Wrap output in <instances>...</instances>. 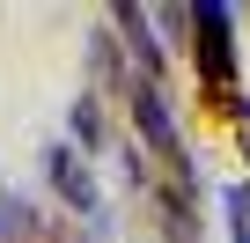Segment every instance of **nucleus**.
<instances>
[{"mask_svg":"<svg viewBox=\"0 0 250 243\" xmlns=\"http://www.w3.org/2000/svg\"><path fill=\"white\" fill-rule=\"evenodd\" d=\"M191 22H199V74H206V88H228L235 81V30H228V8L221 0H206V8H191Z\"/></svg>","mask_w":250,"mask_h":243,"instance_id":"f257e3e1","label":"nucleus"},{"mask_svg":"<svg viewBox=\"0 0 250 243\" xmlns=\"http://www.w3.org/2000/svg\"><path fill=\"white\" fill-rule=\"evenodd\" d=\"M44 170H52V184L66 192V206H74V214H88V221H103V192H96V177H88V162H81V148H66V140H59V148L44 155Z\"/></svg>","mask_w":250,"mask_h":243,"instance_id":"f03ea898","label":"nucleus"},{"mask_svg":"<svg viewBox=\"0 0 250 243\" xmlns=\"http://www.w3.org/2000/svg\"><path fill=\"white\" fill-rule=\"evenodd\" d=\"M133 118H140V133H147L162 155H177V118H169V103H162V88H155V81H140V88H133Z\"/></svg>","mask_w":250,"mask_h":243,"instance_id":"7ed1b4c3","label":"nucleus"},{"mask_svg":"<svg viewBox=\"0 0 250 243\" xmlns=\"http://www.w3.org/2000/svg\"><path fill=\"white\" fill-rule=\"evenodd\" d=\"M228 243H250V192L228 199Z\"/></svg>","mask_w":250,"mask_h":243,"instance_id":"20e7f679","label":"nucleus"},{"mask_svg":"<svg viewBox=\"0 0 250 243\" xmlns=\"http://www.w3.org/2000/svg\"><path fill=\"white\" fill-rule=\"evenodd\" d=\"M74 133H81V148H103V126H96V103H81V110H74Z\"/></svg>","mask_w":250,"mask_h":243,"instance_id":"39448f33","label":"nucleus"}]
</instances>
